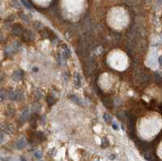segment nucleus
Returning <instances> with one entry per match:
<instances>
[{"mask_svg":"<svg viewBox=\"0 0 162 161\" xmlns=\"http://www.w3.org/2000/svg\"><path fill=\"white\" fill-rule=\"evenodd\" d=\"M9 98L11 100H21L24 98V95L20 92H11L9 93Z\"/></svg>","mask_w":162,"mask_h":161,"instance_id":"nucleus-1","label":"nucleus"},{"mask_svg":"<svg viewBox=\"0 0 162 161\" xmlns=\"http://www.w3.org/2000/svg\"><path fill=\"white\" fill-rule=\"evenodd\" d=\"M23 77H24V73H23L21 70H20V71H16L12 75V78H13V79L15 81H20V80H21L23 79Z\"/></svg>","mask_w":162,"mask_h":161,"instance_id":"nucleus-2","label":"nucleus"},{"mask_svg":"<svg viewBox=\"0 0 162 161\" xmlns=\"http://www.w3.org/2000/svg\"><path fill=\"white\" fill-rule=\"evenodd\" d=\"M12 29H13L14 34L16 35V36H19L20 34H21V33H22V31H23L21 26H20V24H17L14 25L13 28H12Z\"/></svg>","mask_w":162,"mask_h":161,"instance_id":"nucleus-3","label":"nucleus"},{"mask_svg":"<svg viewBox=\"0 0 162 161\" xmlns=\"http://www.w3.org/2000/svg\"><path fill=\"white\" fill-rule=\"evenodd\" d=\"M144 158L148 161H156V157L152 153L150 152H147L144 153Z\"/></svg>","mask_w":162,"mask_h":161,"instance_id":"nucleus-4","label":"nucleus"},{"mask_svg":"<svg viewBox=\"0 0 162 161\" xmlns=\"http://www.w3.org/2000/svg\"><path fill=\"white\" fill-rule=\"evenodd\" d=\"M2 130L7 134H11L13 133V127L10 125H4L2 126Z\"/></svg>","mask_w":162,"mask_h":161,"instance_id":"nucleus-5","label":"nucleus"},{"mask_svg":"<svg viewBox=\"0 0 162 161\" xmlns=\"http://www.w3.org/2000/svg\"><path fill=\"white\" fill-rule=\"evenodd\" d=\"M69 98L72 100V101H74L75 103H76V104L81 105V106H83V103H82V101H81L80 99L77 96V95H69Z\"/></svg>","mask_w":162,"mask_h":161,"instance_id":"nucleus-6","label":"nucleus"},{"mask_svg":"<svg viewBox=\"0 0 162 161\" xmlns=\"http://www.w3.org/2000/svg\"><path fill=\"white\" fill-rule=\"evenodd\" d=\"M25 146H26V142H25L24 138H20V139L18 141V142H17V145L16 147L18 149H23L24 147H25Z\"/></svg>","mask_w":162,"mask_h":161,"instance_id":"nucleus-7","label":"nucleus"},{"mask_svg":"<svg viewBox=\"0 0 162 161\" xmlns=\"http://www.w3.org/2000/svg\"><path fill=\"white\" fill-rule=\"evenodd\" d=\"M75 85H76V87H81V78H80V74H75Z\"/></svg>","mask_w":162,"mask_h":161,"instance_id":"nucleus-8","label":"nucleus"},{"mask_svg":"<svg viewBox=\"0 0 162 161\" xmlns=\"http://www.w3.org/2000/svg\"><path fill=\"white\" fill-rule=\"evenodd\" d=\"M104 120H105L107 123H111L112 122V117H111L110 114H104Z\"/></svg>","mask_w":162,"mask_h":161,"instance_id":"nucleus-9","label":"nucleus"},{"mask_svg":"<svg viewBox=\"0 0 162 161\" xmlns=\"http://www.w3.org/2000/svg\"><path fill=\"white\" fill-rule=\"evenodd\" d=\"M71 55V51L70 49L67 47V46H64V52H63V57H68Z\"/></svg>","mask_w":162,"mask_h":161,"instance_id":"nucleus-10","label":"nucleus"},{"mask_svg":"<svg viewBox=\"0 0 162 161\" xmlns=\"http://www.w3.org/2000/svg\"><path fill=\"white\" fill-rule=\"evenodd\" d=\"M21 2H22V3H23V4H24V6H25V7H27V8H28V9H29V10H31V9L32 8V6H31V5H30V4L29 3V2H27V0H21Z\"/></svg>","mask_w":162,"mask_h":161,"instance_id":"nucleus-11","label":"nucleus"},{"mask_svg":"<svg viewBox=\"0 0 162 161\" xmlns=\"http://www.w3.org/2000/svg\"><path fill=\"white\" fill-rule=\"evenodd\" d=\"M156 81L157 82L161 83L162 81V77L158 74V73H156Z\"/></svg>","mask_w":162,"mask_h":161,"instance_id":"nucleus-12","label":"nucleus"},{"mask_svg":"<svg viewBox=\"0 0 162 161\" xmlns=\"http://www.w3.org/2000/svg\"><path fill=\"white\" fill-rule=\"evenodd\" d=\"M35 156L40 159V158H41L42 155H41V153H40V152H35Z\"/></svg>","mask_w":162,"mask_h":161,"instance_id":"nucleus-13","label":"nucleus"},{"mask_svg":"<svg viewBox=\"0 0 162 161\" xmlns=\"http://www.w3.org/2000/svg\"><path fill=\"white\" fill-rule=\"evenodd\" d=\"M159 63H160L161 66H162V55H161L160 57H159Z\"/></svg>","mask_w":162,"mask_h":161,"instance_id":"nucleus-14","label":"nucleus"},{"mask_svg":"<svg viewBox=\"0 0 162 161\" xmlns=\"http://www.w3.org/2000/svg\"><path fill=\"white\" fill-rule=\"evenodd\" d=\"M113 129H114V130H118V125H115V124H113Z\"/></svg>","mask_w":162,"mask_h":161,"instance_id":"nucleus-15","label":"nucleus"},{"mask_svg":"<svg viewBox=\"0 0 162 161\" xmlns=\"http://www.w3.org/2000/svg\"><path fill=\"white\" fill-rule=\"evenodd\" d=\"M20 160H21V161H27V160L25 159L24 157H23V156H21V157H20Z\"/></svg>","mask_w":162,"mask_h":161,"instance_id":"nucleus-16","label":"nucleus"},{"mask_svg":"<svg viewBox=\"0 0 162 161\" xmlns=\"http://www.w3.org/2000/svg\"><path fill=\"white\" fill-rule=\"evenodd\" d=\"M3 141V134H1V142H2Z\"/></svg>","mask_w":162,"mask_h":161,"instance_id":"nucleus-17","label":"nucleus"},{"mask_svg":"<svg viewBox=\"0 0 162 161\" xmlns=\"http://www.w3.org/2000/svg\"><path fill=\"white\" fill-rule=\"evenodd\" d=\"M110 160H113V159H114V155H111V156H110Z\"/></svg>","mask_w":162,"mask_h":161,"instance_id":"nucleus-18","label":"nucleus"},{"mask_svg":"<svg viewBox=\"0 0 162 161\" xmlns=\"http://www.w3.org/2000/svg\"><path fill=\"white\" fill-rule=\"evenodd\" d=\"M33 70H34V71H37V70H38V69H37V68H33Z\"/></svg>","mask_w":162,"mask_h":161,"instance_id":"nucleus-19","label":"nucleus"}]
</instances>
